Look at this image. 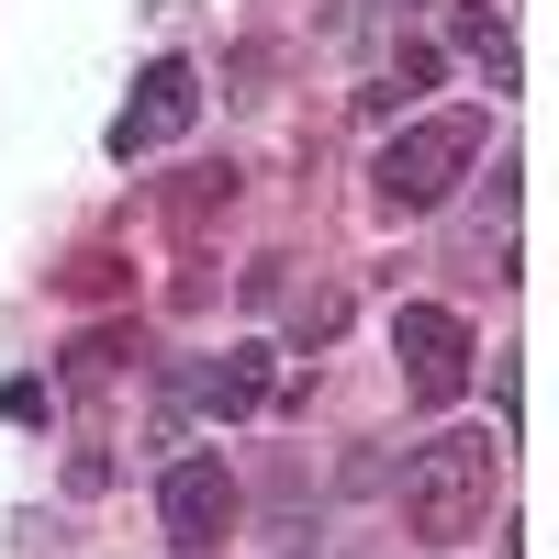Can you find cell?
Returning a JSON list of instances; mask_svg holds the SVG:
<instances>
[{"label": "cell", "mask_w": 559, "mask_h": 559, "mask_svg": "<svg viewBox=\"0 0 559 559\" xmlns=\"http://www.w3.org/2000/svg\"><path fill=\"white\" fill-rule=\"evenodd\" d=\"M191 123H202V79L179 68V57H157L146 79H134V102L112 112V157H157V146H179Z\"/></svg>", "instance_id": "obj_6"}, {"label": "cell", "mask_w": 559, "mask_h": 559, "mask_svg": "<svg viewBox=\"0 0 559 559\" xmlns=\"http://www.w3.org/2000/svg\"><path fill=\"white\" fill-rule=\"evenodd\" d=\"M157 515H168V537L179 548H224V537H236V471H224V459H168V481H157Z\"/></svg>", "instance_id": "obj_5"}, {"label": "cell", "mask_w": 559, "mask_h": 559, "mask_svg": "<svg viewBox=\"0 0 559 559\" xmlns=\"http://www.w3.org/2000/svg\"><path fill=\"white\" fill-rule=\"evenodd\" d=\"M448 45H459V57H471L492 90H515V34H503L492 0H448Z\"/></svg>", "instance_id": "obj_7"}, {"label": "cell", "mask_w": 559, "mask_h": 559, "mask_svg": "<svg viewBox=\"0 0 559 559\" xmlns=\"http://www.w3.org/2000/svg\"><path fill=\"white\" fill-rule=\"evenodd\" d=\"M392 358H403V392H414V403H459L481 347H471V324H459V313L403 302V313H392Z\"/></svg>", "instance_id": "obj_3"}, {"label": "cell", "mask_w": 559, "mask_h": 559, "mask_svg": "<svg viewBox=\"0 0 559 559\" xmlns=\"http://www.w3.org/2000/svg\"><path fill=\"white\" fill-rule=\"evenodd\" d=\"M414 90H437V45H426V34H403V45H392V79L369 90V112H392V102H414Z\"/></svg>", "instance_id": "obj_8"}, {"label": "cell", "mask_w": 559, "mask_h": 559, "mask_svg": "<svg viewBox=\"0 0 559 559\" xmlns=\"http://www.w3.org/2000/svg\"><path fill=\"white\" fill-rule=\"evenodd\" d=\"M481 112H437V123H403L392 146H381V168H369V202L381 213H437L459 179H471V157H481Z\"/></svg>", "instance_id": "obj_2"}, {"label": "cell", "mask_w": 559, "mask_h": 559, "mask_svg": "<svg viewBox=\"0 0 559 559\" xmlns=\"http://www.w3.org/2000/svg\"><path fill=\"white\" fill-rule=\"evenodd\" d=\"M123 347H134V324H102V336H79V347H68V381H79V392H102L112 369H123Z\"/></svg>", "instance_id": "obj_9"}, {"label": "cell", "mask_w": 559, "mask_h": 559, "mask_svg": "<svg viewBox=\"0 0 559 559\" xmlns=\"http://www.w3.org/2000/svg\"><path fill=\"white\" fill-rule=\"evenodd\" d=\"M492 492H503V437H437L403 459V526L414 537H481L492 526Z\"/></svg>", "instance_id": "obj_1"}, {"label": "cell", "mask_w": 559, "mask_h": 559, "mask_svg": "<svg viewBox=\"0 0 559 559\" xmlns=\"http://www.w3.org/2000/svg\"><path fill=\"white\" fill-rule=\"evenodd\" d=\"M269 381H280L269 347H224V358H202V369H179V381L157 392V437L191 426V403H202V414H258V403H269Z\"/></svg>", "instance_id": "obj_4"}]
</instances>
